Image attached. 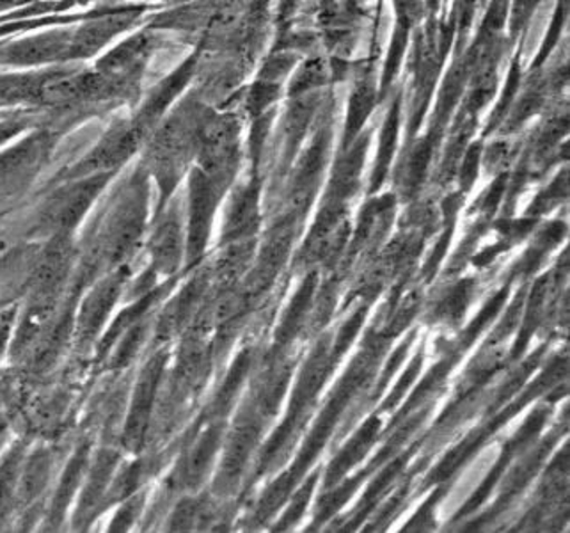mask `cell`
<instances>
[{
    "mask_svg": "<svg viewBox=\"0 0 570 533\" xmlns=\"http://www.w3.org/2000/svg\"><path fill=\"white\" fill-rule=\"evenodd\" d=\"M47 157L43 136L27 137L26 141L0 154V207L11 204L29 189Z\"/></svg>",
    "mask_w": 570,
    "mask_h": 533,
    "instance_id": "6da1fadb",
    "label": "cell"
}]
</instances>
